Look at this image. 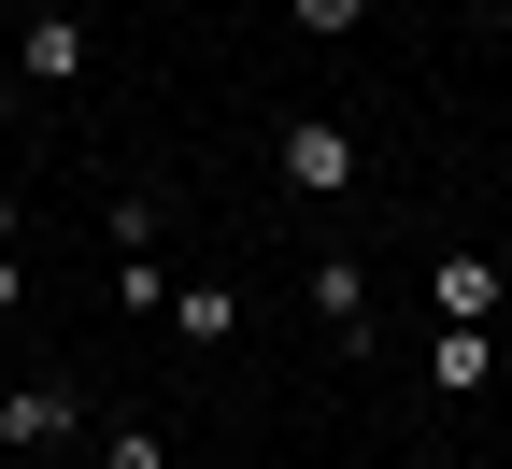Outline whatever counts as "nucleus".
I'll return each mask as SVG.
<instances>
[{
  "label": "nucleus",
  "instance_id": "obj_1",
  "mask_svg": "<svg viewBox=\"0 0 512 469\" xmlns=\"http://www.w3.org/2000/svg\"><path fill=\"white\" fill-rule=\"evenodd\" d=\"M271 157H285V185H299V199H342V185H356V128H342V114H299Z\"/></svg>",
  "mask_w": 512,
  "mask_h": 469
},
{
  "label": "nucleus",
  "instance_id": "obj_2",
  "mask_svg": "<svg viewBox=\"0 0 512 469\" xmlns=\"http://www.w3.org/2000/svg\"><path fill=\"white\" fill-rule=\"evenodd\" d=\"M0 441H15V455H72L86 441V398L72 384H15V398H0Z\"/></svg>",
  "mask_w": 512,
  "mask_h": 469
},
{
  "label": "nucleus",
  "instance_id": "obj_3",
  "mask_svg": "<svg viewBox=\"0 0 512 469\" xmlns=\"http://www.w3.org/2000/svg\"><path fill=\"white\" fill-rule=\"evenodd\" d=\"M427 384L441 398H484L498 384V327H427Z\"/></svg>",
  "mask_w": 512,
  "mask_h": 469
},
{
  "label": "nucleus",
  "instance_id": "obj_4",
  "mask_svg": "<svg viewBox=\"0 0 512 469\" xmlns=\"http://www.w3.org/2000/svg\"><path fill=\"white\" fill-rule=\"evenodd\" d=\"M427 299H441V327H498V271H484L470 242H456V256L427 271Z\"/></svg>",
  "mask_w": 512,
  "mask_h": 469
},
{
  "label": "nucleus",
  "instance_id": "obj_5",
  "mask_svg": "<svg viewBox=\"0 0 512 469\" xmlns=\"http://www.w3.org/2000/svg\"><path fill=\"white\" fill-rule=\"evenodd\" d=\"M29 86H86V29L72 15H29Z\"/></svg>",
  "mask_w": 512,
  "mask_h": 469
},
{
  "label": "nucleus",
  "instance_id": "obj_6",
  "mask_svg": "<svg viewBox=\"0 0 512 469\" xmlns=\"http://www.w3.org/2000/svg\"><path fill=\"white\" fill-rule=\"evenodd\" d=\"M313 313H328V327H342V342H356V327H370V271H356V256H313Z\"/></svg>",
  "mask_w": 512,
  "mask_h": 469
},
{
  "label": "nucleus",
  "instance_id": "obj_7",
  "mask_svg": "<svg viewBox=\"0 0 512 469\" xmlns=\"http://www.w3.org/2000/svg\"><path fill=\"white\" fill-rule=\"evenodd\" d=\"M114 313H171V256H157V242L114 256Z\"/></svg>",
  "mask_w": 512,
  "mask_h": 469
},
{
  "label": "nucleus",
  "instance_id": "obj_8",
  "mask_svg": "<svg viewBox=\"0 0 512 469\" xmlns=\"http://www.w3.org/2000/svg\"><path fill=\"white\" fill-rule=\"evenodd\" d=\"M171 327H185V342H228L242 299H228V285H171Z\"/></svg>",
  "mask_w": 512,
  "mask_h": 469
},
{
  "label": "nucleus",
  "instance_id": "obj_9",
  "mask_svg": "<svg viewBox=\"0 0 512 469\" xmlns=\"http://www.w3.org/2000/svg\"><path fill=\"white\" fill-rule=\"evenodd\" d=\"M100 469H171V441H157V427H114V441H100Z\"/></svg>",
  "mask_w": 512,
  "mask_h": 469
},
{
  "label": "nucleus",
  "instance_id": "obj_10",
  "mask_svg": "<svg viewBox=\"0 0 512 469\" xmlns=\"http://www.w3.org/2000/svg\"><path fill=\"white\" fill-rule=\"evenodd\" d=\"M285 15H299V29H313V43H342V29H356V15H370V0H285Z\"/></svg>",
  "mask_w": 512,
  "mask_h": 469
},
{
  "label": "nucleus",
  "instance_id": "obj_11",
  "mask_svg": "<svg viewBox=\"0 0 512 469\" xmlns=\"http://www.w3.org/2000/svg\"><path fill=\"white\" fill-rule=\"evenodd\" d=\"M0 313H29V271H15V256H0Z\"/></svg>",
  "mask_w": 512,
  "mask_h": 469
},
{
  "label": "nucleus",
  "instance_id": "obj_12",
  "mask_svg": "<svg viewBox=\"0 0 512 469\" xmlns=\"http://www.w3.org/2000/svg\"><path fill=\"white\" fill-rule=\"evenodd\" d=\"M0 242H15V199H0Z\"/></svg>",
  "mask_w": 512,
  "mask_h": 469
},
{
  "label": "nucleus",
  "instance_id": "obj_13",
  "mask_svg": "<svg viewBox=\"0 0 512 469\" xmlns=\"http://www.w3.org/2000/svg\"><path fill=\"white\" fill-rule=\"evenodd\" d=\"M427 469H456V455H427Z\"/></svg>",
  "mask_w": 512,
  "mask_h": 469
}]
</instances>
